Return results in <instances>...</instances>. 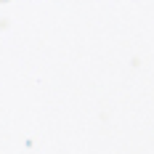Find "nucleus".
Masks as SVG:
<instances>
[]
</instances>
